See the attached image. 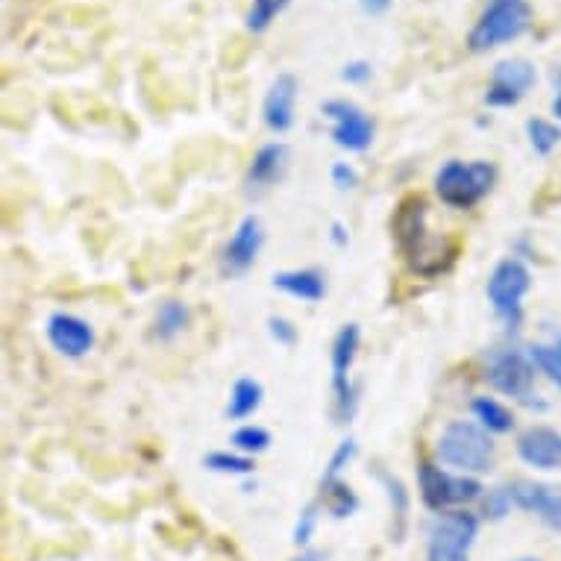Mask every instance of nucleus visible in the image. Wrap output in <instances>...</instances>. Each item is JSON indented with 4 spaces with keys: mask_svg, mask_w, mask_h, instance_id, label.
Wrapping results in <instances>:
<instances>
[{
    "mask_svg": "<svg viewBox=\"0 0 561 561\" xmlns=\"http://www.w3.org/2000/svg\"><path fill=\"white\" fill-rule=\"evenodd\" d=\"M426 221H430V209L424 197H405L391 227H394V241L405 265L417 276H438L453 265L456 248L444 236L430 230Z\"/></svg>",
    "mask_w": 561,
    "mask_h": 561,
    "instance_id": "obj_1",
    "label": "nucleus"
},
{
    "mask_svg": "<svg viewBox=\"0 0 561 561\" xmlns=\"http://www.w3.org/2000/svg\"><path fill=\"white\" fill-rule=\"evenodd\" d=\"M529 27H533L529 0H488L477 24L470 27L468 47L473 54H488L517 42Z\"/></svg>",
    "mask_w": 561,
    "mask_h": 561,
    "instance_id": "obj_2",
    "label": "nucleus"
},
{
    "mask_svg": "<svg viewBox=\"0 0 561 561\" xmlns=\"http://www.w3.org/2000/svg\"><path fill=\"white\" fill-rule=\"evenodd\" d=\"M438 459L459 473H485L494 468V442L485 426L470 421H453L438 438Z\"/></svg>",
    "mask_w": 561,
    "mask_h": 561,
    "instance_id": "obj_3",
    "label": "nucleus"
},
{
    "mask_svg": "<svg viewBox=\"0 0 561 561\" xmlns=\"http://www.w3.org/2000/svg\"><path fill=\"white\" fill-rule=\"evenodd\" d=\"M497 180V168L491 162H459L450 159L447 165L435 174V192L442 203L453 209H470L494 188Z\"/></svg>",
    "mask_w": 561,
    "mask_h": 561,
    "instance_id": "obj_4",
    "label": "nucleus"
},
{
    "mask_svg": "<svg viewBox=\"0 0 561 561\" xmlns=\"http://www.w3.org/2000/svg\"><path fill=\"white\" fill-rule=\"evenodd\" d=\"M417 488L426 508L433 512H456L459 506H468L473 500L482 497V485L468 473H450L438 468L433 461H421L417 468Z\"/></svg>",
    "mask_w": 561,
    "mask_h": 561,
    "instance_id": "obj_5",
    "label": "nucleus"
},
{
    "mask_svg": "<svg viewBox=\"0 0 561 561\" xmlns=\"http://www.w3.org/2000/svg\"><path fill=\"white\" fill-rule=\"evenodd\" d=\"M362 330L359 323H344L332 341V397H335V405H332V414L339 424H347L353 412H356V386L350 382V368H353V359L359 353Z\"/></svg>",
    "mask_w": 561,
    "mask_h": 561,
    "instance_id": "obj_6",
    "label": "nucleus"
},
{
    "mask_svg": "<svg viewBox=\"0 0 561 561\" xmlns=\"http://www.w3.org/2000/svg\"><path fill=\"white\" fill-rule=\"evenodd\" d=\"M479 535V517L470 512H444L430 529L426 561H468Z\"/></svg>",
    "mask_w": 561,
    "mask_h": 561,
    "instance_id": "obj_7",
    "label": "nucleus"
},
{
    "mask_svg": "<svg viewBox=\"0 0 561 561\" xmlns=\"http://www.w3.org/2000/svg\"><path fill=\"white\" fill-rule=\"evenodd\" d=\"M533 286V276H529V267L520 262V259H503L497 267H494V274L488 279L485 295L491 309L508 323V327H515L520 321V314H524V297Z\"/></svg>",
    "mask_w": 561,
    "mask_h": 561,
    "instance_id": "obj_8",
    "label": "nucleus"
},
{
    "mask_svg": "<svg viewBox=\"0 0 561 561\" xmlns=\"http://www.w3.org/2000/svg\"><path fill=\"white\" fill-rule=\"evenodd\" d=\"M535 368L538 365H535L533 353H524L517 347L494 350L485 362V382L500 394L524 400L533 394Z\"/></svg>",
    "mask_w": 561,
    "mask_h": 561,
    "instance_id": "obj_9",
    "label": "nucleus"
},
{
    "mask_svg": "<svg viewBox=\"0 0 561 561\" xmlns=\"http://www.w3.org/2000/svg\"><path fill=\"white\" fill-rule=\"evenodd\" d=\"M323 118L332 121V141L350 153H365L374 141V121L353 101L332 98L321 106Z\"/></svg>",
    "mask_w": 561,
    "mask_h": 561,
    "instance_id": "obj_10",
    "label": "nucleus"
},
{
    "mask_svg": "<svg viewBox=\"0 0 561 561\" xmlns=\"http://www.w3.org/2000/svg\"><path fill=\"white\" fill-rule=\"evenodd\" d=\"M538 75L529 59H503L491 71V85L485 92V103L494 110H508L524 101L526 92L533 89Z\"/></svg>",
    "mask_w": 561,
    "mask_h": 561,
    "instance_id": "obj_11",
    "label": "nucleus"
},
{
    "mask_svg": "<svg viewBox=\"0 0 561 561\" xmlns=\"http://www.w3.org/2000/svg\"><path fill=\"white\" fill-rule=\"evenodd\" d=\"M265 244V227L259 215H248L241 218V224L232 232V239L227 241V248L221 253V274L224 276H244L250 267L256 265L259 250Z\"/></svg>",
    "mask_w": 561,
    "mask_h": 561,
    "instance_id": "obj_12",
    "label": "nucleus"
},
{
    "mask_svg": "<svg viewBox=\"0 0 561 561\" xmlns=\"http://www.w3.org/2000/svg\"><path fill=\"white\" fill-rule=\"evenodd\" d=\"M47 339L56 347V353H62L68 359H83L85 353L94 347V330L83 318L68 312L50 314L47 321Z\"/></svg>",
    "mask_w": 561,
    "mask_h": 561,
    "instance_id": "obj_13",
    "label": "nucleus"
},
{
    "mask_svg": "<svg viewBox=\"0 0 561 561\" xmlns=\"http://www.w3.org/2000/svg\"><path fill=\"white\" fill-rule=\"evenodd\" d=\"M508 491H512V500H515L517 508L533 512L550 529L561 533V491H552V488L529 482V479H517V482L508 485Z\"/></svg>",
    "mask_w": 561,
    "mask_h": 561,
    "instance_id": "obj_14",
    "label": "nucleus"
},
{
    "mask_svg": "<svg viewBox=\"0 0 561 561\" xmlns=\"http://www.w3.org/2000/svg\"><path fill=\"white\" fill-rule=\"evenodd\" d=\"M297 85L295 75H279L271 83L265 94V103H262V118H265L267 129L274 133H288L295 127V106H297Z\"/></svg>",
    "mask_w": 561,
    "mask_h": 561,
    "instance_id": "obj_15",
    "label": "nucleus"
},
{
    "mask_svg": "<svg viewBox=\"0 0 561 561\" xmlns=\"http://www.w3.org/2000/svg\"><path fill=\"white\" fill-rule=\"evenodd\" d=\"M517 456L538 470L561 468V433L550 426H529L517 438Z\"/></svg>",
    "mask_w": 561,
    "mask_h": 561,
    "instance_id": "obj_16",
    "label": "nucleus"
},
{
    "mask_svg": "<svg viewBox=\"0 0 561 561\" xmlns=\"http://www.w3.org/2000/svg\"><path fill=\"white\" fill-rule=\"evenodd\" d=\"M286 165H288V148L283 145V141H271V145L256 150V157H253V162H250L248 180H244V183H248L250 192H262V188L274 185L276 180L283 176Z\"/></svg>",
    "mask_w": 561,
    "mask_h": 561,
    "instance_id": "obj_17",
    "label": "nucleus"
},
{
    "mask_svg": "<svg viewBox=\"0 0 561 561\" xmlns=\"http://www.w3.org/2000/svg\"><path fill=\"white\" fill-rule=\"evenodd\" d=\"M274 288L297 297V300H306V304H318L327 295V279L314 267H297V271H279V274H274Z\"/></svg>",
    "mask_w": 561,
    "mask_h": 561,
    "instance_id": "obj_18",
    "label": "nucleus"
},
{
    "mask_svg": "<svg viewBox=\"0 0 561 561\" xmlns=\"http://www.w3.org/2000/svg\"><path fill=\"white\" fill-rule=\"evenodd\" d=\"M262 397H265V388L262 382L253 377H241L230 391V403H227V417L230 421H244L250 414L256 412L262 405Z\"/></svg>",
    "mask_w": 561,
    "mask_h": 561,
    "instance_id": "obj_19",
    "label": "nucleus"
},
{
    "mask_svg": "<svg viewBox=\"0 0 561 561\" xmlns=\"http://www.w3.org/2000/svg\"><path fill=\"white\" fill-rule=\"evenodd\" d=\"M473 414H477L479 426H485L488 433H512L515 430V414L508 412L506 405L494 400V397H477L470 403Z\"/></svg>",
    "mask_w": 561,
    "mask_h": 561,
    "instance_id": "obj_20",
    "label": "nucleus"
},
{
    "mask_svg": "<svg viewBox=\"0 0 561 561\" xmlns=\"http://www.w3.org/2000/svg\"><path fill=\"white\" fill-rule=\"evenodd\" d=\"M321 503L323 508L330 512L335 520H344L350 517L356 508H359V497H356V491L347 485V482H341V479H332V482H321Z\"/></svg>",
    "mask_w": 561,
    "mask_h": 561,
    "instance_id": "obj_21",
    "label": "nucleus"
},
{
    "mask_svg": "<svg viewBox=\"0 0 561 561\" xmlns=\"http://www.w3.org/2000/svg\"><path fill=\"white\" fill-rule=\"evenodd\" d=\"M188 321H192V312H188V306L180 304V300H165V304H159L157 318H153L157 339L174 341L180 332H185Z\"/></svg>",
    "mask_w": 561,
    "mask_h": 561,
    "instance_id": "obj_22",
    "label": "nucleus"
},
{
    "mask_svg": "<svg viewBox=\"0 0 561 561\" xmlns=\"http://www.w3.org/2000/svg\"><path fill=\"white\" fill-rule=\"evenodd\" d=\"M377 479L382 482V488L388 491V503H391V515H394V541H403V529H405V515H409V491L403 488V482L386 470H377Z\"/></svg>",
    "mask_w": 561,
    "mask_h": 561,
    "instance_id": "obj_23",
    "label": "nucleus"
},
{
    "mask_svg": "<svg viewBox=\"0 0 561 561\" xmlns=\"http://www.w3.org/2000/svg\"><path fill=\"white\" fill-rule=\"evenodd\" d=\"M526 138L538 157H550L561 145V127L547 118H529L526 121Z\"/></svg>",
    "mask_w": 561,
    "mask_h": 561,
    "instance_id": "obj_24",
    "label": "nucleus"
},
{
    "mask_svg": "<svg viewBox=\"0 0 561 561\" xmlns=\"http://www.w3.org/2000/svg\"><path fill=\"white\" fill-rule=\"evenodd\" d=\"M203 468H209L213 473H230V477H248L253 473V456L230 450H215L209 456H203Z\"/></svg>",
    "mask_w": 561,
    "mask_h": 561,
    "instance_id": "obj_25",
    "label": "nucleus"
},
{
    "mask_svg": "<svg viewBox=\"0 0 561 561\" xmlns=\"http://www.w3.org/2000/svg\"><path fill=\"white\" fill-rule=\"evenodd\" d=\"M232 447L244 456H256V453H265L271 447V433L265 426L244 424L232 433Z\"/></svg>",
    "mask_w": 561,
    "mask_h": 561,
    "instance_id": "obj_26",
    "label": "nucleus"
},
{
    "mask_svg": "<svg viewBox=\"0 0 561 561\" xmlns=\"http://www.w3.org/2000/svg\"><path fill=\"white\" fill-rule=\"evenodd\" d=\"M291 0H253L248 12V30L250 33H265L276 21V15L286 10Z\"/></svg>",
    "mask_w": 561,
    "mask_h": 561,
    "instance_id": "obj_27",
    "label": "nucleus"
},
{
    "mask_svg": "<svg viewBox=\"0 0 561 561\" xmlns=\"http://www.w3.org/2000/svg\"><path fill=\"white\" fill-rule=\"evenodd\" d=\"M533 359L541 374H547L552 386L561 388V339L556 344H538L533 347Z\"/></svg>",
    "mask_w": 561,
    "mask_h": 561,
    "instance_id": "obj_28",
    "label": "nucleus"
},
{
    "mask_svg": "<svg viewBox=\"0 0 561 561\" xmlns=\"http://www.w3.org/2000/svg\"><path fill=\"white\" fill-rule=\"evenodd\" d=\"M356 453H359V444L353 442V438H344V442L332 450L330 461H327V470H323L321 482H332V479H339L344 470H347V465L353 459H356Z\"/></svg>",
    "mask_w": 561,
    "mask_h": 561,
    "instance_id": "obj_29",
    "label": "nucleus"
},
{
    "mask_svg": "<svg viewBox=\"0 0 561 561\" xmlns=\"http://www.w3.org/2000/svg\"><path fill=\"white\" fill-rule=\"evenodd\" d=\"M318 512H321V503H309V506L300 512V517H297V526H295V543H309L312 541L314 535V526H318Z\"/></svg>",
    "mask_w": 561,
    "mask_h": 561,
    "instance_id": "obj_30",
    "label": "nucleus"
},
{
    "mask_svg": "<svg viewBox=\"0 0 561 561\" xmlns=\"http://www.w3.org/2000/svg\"><path fill=\"white\" fill-rule=\"evenodd\" d=\"M512 506H515V500H512V491H508V485L494 488V491H491L485 500V515L494 517V520H503V517L512 512Z\"/></svg>",
    "mask_w": 561,
    "mask_h": 561,
    "instance_id": "obj_31",
    "label": "nucleus"
},
{
    "mask_svg": "<svg viewBox=\"0 0 561 561\" xmlns=\"http://www.w3.org/2000/svg\"><path fill=\"white\" fill-rule=\"evenodd\" d=\"M370 77H374V65H370L368 59H350V62L341 68V80L350 85L368 83Z\"/></svg>",
    "mask_w": 561,
    "mask_h": 561,
    "instance_id": "obj_32",
    "label": "nucleus"
},
{
    "mask_svg": "<svg viewBox=\"0 0 561 561\" xmlns=\"http://www.w3.org/2000/svg\"><path fill=\"white\" fill-rule=\"evenodd\" d=\"M267 332H271V339L276 341V344H283V347H291L297 341V327L291 321H286V318H267Z\"/></svg>",
    "mask_w": 561,
    "mask_h": 561,
    "instance_id": "obj_33",
    "label": "nucleus"
},
{
    "mask_svg": "<svg viewBox=\"0 0 561 561\" xmlns=\"http://www.w3.org/2000/svg\"><path fill=\"white\" fill-rule=\"evenodd\" d=\"M330 176H332V185H335V188H341V192H347V188H353V185L359 183L356 168L347 165V162H335L330 171Z\"/></svg>",
    "mask_w": 561,
    "mask_h": 561,
    "instance_id": "obj_34",
    "label": "nucleus"
},
{
    "mask_svg": "<svg viewBox=\"0 0 561 561\" xmlns=\"http://www.w3.org/2000/svg\"><path fill=\"white\" fill-rule=\"evenodd\" d=\"M359 3L368 15H386L391 10V0H359Z\"/></svg>",
    "mask_w": 561,
    "mask_h": 561,
    "instance_id": "obj_35",
    "label": "nucleus"
},
{
    "mask_svg": "<svg viewBox=\"0 0 561 561\" xmlns=\"http://www.w3.org/2000/svg\"><path fill=\"white\" fill-rule=\"evenodd\" d=\"M332 244H339V248H344V244H347V230H344V224H332Z\"/></svg>",
    "mask_w": 561,
    "mask_h": 561,
    "instance_id": "obj_36",
    "label": "nucleus"
},
{
    "mask_svg": "<svg viewBox=\"0 0 561 561\" xmlns=\"http://www.w3.org/2000/svg\"><path fill=\"white\" fill-rule=\"evenodd\" d=\"M295 561H323V556H321V552H314V550H306V552H300Z\"/></svg>",
    "mask_w": 561,
    "mask_h": 561,
    "instance_id": "obj_37",
    "label": "nucleus"
},
{
    "mask_svg": "<svg viewBox=\"0 0 561 561\" xmlns=\"http://www.w3.org/2000/svg\"><path fill=\"white\" fill-rule=\"evenodd\" d=\"M552 115L561 121V92L556 94V101H552Z\"/></svg>",
    "mask_w": 561,
    "mask_h": 561,
    "instance_id": "obj_38",
    "label": "nucleus"
},
{
    "mask_svg": "<svg viewBox=\"0 0 561 561\" xmlns=\"http://www.w3.org/2000/svg\"><path fill=\"white\" fill-rule=\"evenodd\" d=\"M515 561H541V559H529V556H526V559H515Z\"/></svg>",
    "mask_w": 561,
    "mask_h": 561,
    "instance_id": "obj_39",
    "label": "nucleus"
}]
</instances>
